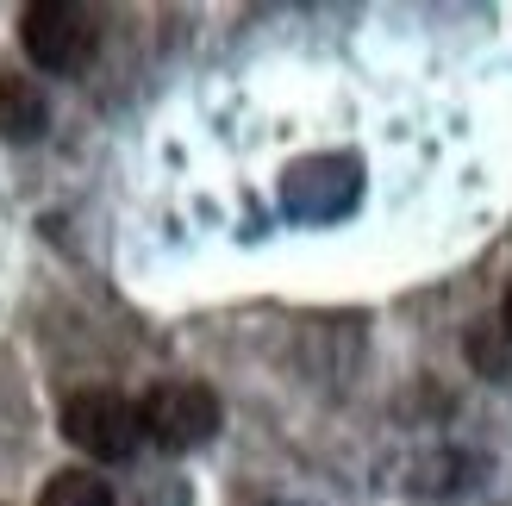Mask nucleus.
<instances>
[{"label":"nucleus","instance_id":"nucleus-3","mask_svg":"<svg viewBox=\"0 0 512 506\" xmlns=\"http://www.w3.org/2000/svg\"><path fill=\"white\" fill-rule=\"evenodd\" d=\"M144 438L163 450H200L219 432V394L207 382H157L144 400Z\"/></svg>","mask_w":512,"mask_h":506},{"label":"nucleus","instance_id":"nucleus-6","mask_svg":"<svg viewBox=\"0 0 512 506\" xmlns=\"http://www.w3.org/2000/svg\"><path fill=\"white\" fill-rule=\"evenodd\" d=\"M500 325H506V338H512V288H506V307H500Z\"/></svg>","mask_w":512,"mask_h":506},{"label":"nucleus","instance_id":"nucleus-2","mask_svg":"<svg viewBox=\"0 0 512 506\" xmlns=\"http://www.w3.org/2000/svg\"><path fill=\"white\" fill-rule=\"evenodd\" d=\"M19 44H25V57H32L38 69L75 75L94 57L100 25H94L88 7H75V0H32V7L19 13Z\"/></svg>","mask_w":512,"mask_h":506},{"label":"nucleus","instance_id":"nucleus-5","mask_svg":"<svg viewBox=\"0 0 512 506\" xmlns=\"http://www.w3.org/2000/svg\"><path fill=\"white\" fill-rule=\"evenodd\" d=\"M38 506H113V482L94 475V469H63V475L44 482Z\"/></svg>","mask_w":512,"mask_h":506},{"label":"nucleus","instance_id":"nucleus-1","mask_svg":"<svg viewBox=\"0 0 512 506\" xmlns=\"http://www.w3.org/2000/svg\"><path fill=\"white\" fill-rule=\"evenodd\" d=\"M63 438L94 463H125L144 444V413L119 388H75L63 400Z\"/></svg>","mask_w":512,"mask_h":506},{"label":"nucleus","instance_id":"nucleus-4","mask_svg":"<svg viewBox=\"0 0 512 506\" xmlns=\"http://www.w3.org/2000/svg\"><path fill=\"white\" fill-rule=\"evenodd\" d=\"M44 125H50V100L38 94L32 75H13V69H0V138H44Z\"/></svg>","mask_w":512,"mask_h":506}]
</instances>
